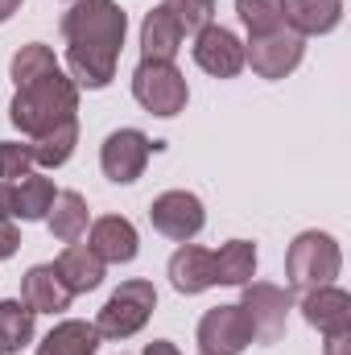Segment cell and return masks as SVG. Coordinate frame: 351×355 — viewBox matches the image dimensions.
Returning a JSON list of instances; mask_svg holds the SVG:
<instances>
[{"mask_svg":"<svg viewBox=\"0 0 351 355\" xmlns=\"http://www.w3.org/2000/svg\"><path fill=\"white\" fill-rule=\"evenodd\" d=\"M124 33H128V17L116 0H75L62 12L67 71H71L75 87L99 91L116 79Z\"/></svg>","mask_w":351,"mask_h":355,"instance_id":"cell-1","label":"cell"},{"mask_svg":"<svg viewBox=\"0 0 351 355\" xmlns=\"http://www.w3.org/2000/svg\"><path fill=\"white\" fill-rule=\"evenodd\" d=\"M75 112H79V87H75V79L62 67L42 75V79H33V83H21L17 95H12V103H8V120L29 141L42 137V132H54V128H62L71 120H79Z\"/></svg>","mask_w":351,"mask_h":355,"instance_id":"cell-2","label":"cell"},{"mask_svg":"<svg viewBox=\"0 0 351 355\" xmlns=\"http://www.w3.org/2000/svg\"><path fill=\"white\" fill-rule=\"evenodd\" d=\"M343 268V252L335 244V236L327 232H302L289 252H285V277H289V289H318V285H331Z\"/></svg>","mask_w":351,"mask_h":355,"instance_id":"cell-3","label":"cell"},{"mask_svg":"<svg viewBox=\"0 0 351 355\" xmlns=\"http://www.w3.org/2000/svg\"><path fill=\"white\" fill-rule=\"evenodd\" d=\"M153 310H157V289H153V281L132 277V281H124V285L103 302V310L95 314V331H99V339H112V343L132 339V335L149 322Z\"/></svg>","mask_w":351,"mask_h":355,"instance_id":"cell-4","label":"cell"},{"mask_svg":"<svg viewBox=\"0 0 351 355\" xmlns=\"http://www.w3.org/2000/svg\"><path fill=\"white\" fill-rule=\"evenodd\" d=\"M132 99L149 116L170 120L178 112H186L190 87H186V79H182V71H178L174 62H149V58H141V67L132 71Z\"/></svg>","mask_w":351,"mask_h":355,"instance_id":"cell-5","label":"cell"},{"mask_svg":"<svg viewBox=\"0 0 351 355\" xmlns=\"http://www.w3.org/2000/svg\"><path fill=\"white\" fill-rule=\"evenodd\" d=\"M244 297H240V310L252 327V343H281L285 335V322H289V289L273 285V281H248L240 285Z\"/></svg>","mask_w":351,"mask_h":355,"instance_id":"cell-6","label":"cell"},{"mask_svg":"<svg viewBox=\"0 0 351 355\" xmlns=\"http://www.w3.org/2000/svg\"><path fill=\"white\" fill-rule=\"evenodd\" d=\"M306 58V37L289 33L285 25L273 29V33H261L244 46V67H252V75L261 79H285L302 67Z\"/></svg>","mask_w":351,"mask_h":355,"instance_id":"cell-7","label":"cell"},{"mask_svg":"<svg viewBox=\"0 0 351 355\" xmlns=\"http://www.w3.org/2000/svg\"><path fill=\"white\" fill-rule=\"evenodd\" d=\"M149 223L166 236V240H178V244H190L203 223H207V211H203V198L190 194V190H166L149 202Z\"/></svg>","mask_w":351,"mask_h":355,"instance_id":"cell-8","label":"cell"},{"mask_svg":"<svg viewBox=\"0 0 351 355\" xmlns=\"http://www.w3.org/2000/svg\"><path fill=\"white\" fill-rule=\"evenodd\" d=\"M149 153H153V141L141 132V128H116L103 149H99V166H103V178L116 182V186H128L145 174L149 166Z\"/></svg>","mask_w":351,"mask_h":355,"instance_id":"cell-9","label":"cell"},{"mask_svg":"<svg viewBox=\"0 0 351 355\" xmlns=\"http://www.w3.org/2000/svg\"><path fill=\"white\" fill-rule=\"evenodd\" d=\"M248 343H252V327H248L240 302L215 306L203 314V322H198V352L203 355H244Z\"/></svg>","mask_w":351,"mask_h":355,"instance_id":"cell-10","label":"cell"},{"mask_svg":"<svg viewBox=\"0 0 351 355\" xmlns=\"http://www.w3.org/2000/svg\"><path fill=\"white\" fill-rule=\"evenodd\" d=\"M194 62L211 79H236L244 71V42L223 25H207L203 33H194Z\"/></svg>","mask_w":351,"mask_h":355,"instance_id":"cell-11","label":"cell"},{"mask_svg":"<svg viewBox=\"0 0 351 355\" xmlns=\"http://www.w3.org/2000/svg\"><path fill=\"white\" fill-rule=\"evenodd\" d=\"M87 248L103 261V265H128V261H137V252H141V236H137V227H132L124 215H103V219L91 223Z\"/></svg>","mask_w":351,"mask_h":355,"instance_id":"cell-12","label":"cell"},{"mask_svg":"<svg viewBox=\"0 0 351 355\" xmlns=\"http://www.w3.org/2000/svg\"><path fill=\"white\" fill-rule=\"evenodd\" d=\"M302 318L323 331V335H339L351 331V297L335 285H318V289H306L302 293Z\"/></svg>","mask_w":351,"mask_h":355,"instance_id":"cell-13","label":"cell"},{"mask_svg":"<svg viewBox=\"0 0 351 355\" xmlns=\"http://www.w3.org/2000/svg\"><path fill=\"white\" fill-rule=\"evenodd\" d=\"M281 21L298 37H318L343 21V0H281Z\"/></svg>","mask_w":351,"mask_h":355,"instance_id":"cell-14","label":"cell"},{"mask_svg":"<svg viewBox=\"0 0 351 355\" xmlns=\"http://www.w3.org/2000/svg\"><path fill=\"white\" fill-rule=\"evenodd\" d=\"M71 289L62 285V277L54 272V265H33L21 277V302L33 310V314H62L71 310Z\"/></svg>","mask_w":351,"mask_h":355,"instance_id":"cell-15","label":"cell"},{"mask_svg":"<svg viewBox=\"0 0 351 355\" xmlns=\"http://www.w3.org/2000/svg\"><path fill=\"white\" fill-rule=\"evenodd\" d=\"M170 285L186 297L207 293L215 285V252H207L198 244H182L170 257Z\"/></svg>","mask_w":351,"mask_h":355,"instance_id":"cell-16","label":"cell"},{"mask_svg":"<svg viewBox=\"0 0 351 355\" xmlns=\"http://www.w3.org/2000/svg\"><path fill=\"white\" fill-rule=\"evenodd\" d=\"M182 29H178V21L170 17V8L166 4H157L145 21H141V58H149V62H174V54L182 50Z\"/></svg>","mask_w":351,"mask_h":355,"instance_id":"cell-17","label":"cell"},{"mask_svg":"<svg viewBox=\"0 0 351 355\" xmlns=\"http://www.w3.org/2000/svg\"><path fill=\"white\" fill-rule=\"evenodd\" d=\"M103 261L91 252L87 244H67L62 252H58V261H54V272L62 277V285L71 289V293H91V289H99L103 285Z\"/></svg>","mask_w":351,"mask_h":355,"instance_id":"cell-18","label":"cell"},{"mask_svg":"<svg viewBox=\"0 0 351 355\" xmlns=\"http://www.w3.org/2000/svg\"><path fill=\"white\" fill-rule=\"evenodd\" d=\"M46 227L58 244H79V236L87 232V198L79 190H58L46 211Z\"/></svg>","mask_w":351,"mask_h":355,"instance_id":"cell-19","label":"cell"},{"mask_svg":"<svg viewBox=\"0 0 351 355\" xmlns=\"http://www.w3.org/2000/svg\"><path fill=\"white\" fill-rule=\"evenodd\" d=\"M95 352H99V331H95V322H83V318L58 322L37 343V355H95Z\"/></svg>","mask_w":351,"mask_h":355,"instance_id":"cell-20","label":"cell"},{"mask_svg":"<svg viewBox=\"0 0 351 355\" xmlns=\"http://www.w3.org/2000/svg\"><path fill=\"white\" fill-rule=\"evenodd\" d=\"M54 182L46 174H25L21 182H12V219H46V211H50V202H54Z\"/></svg>","mask_w":351,"mask_h":355,"instance_id":"cell-21","label":"cell"},{"mask_svg":"<svg viewBox=\"0 0 351 355\" xmlns=\"http://www.w3.org/2000/svg\"><path fill=\"white\" fill-rule=\"evenodd\" d=\"M257 277V244L228 240L215 252V285H248Z\"/></svg>","mask_w":351,"mask_h":355,"instance_id":"cell-22","label":"cell"},{"mask_svg":"<svg viewBox=\"0 0 351 355\" xmlns=\"http://www.w3.org/2000/svg\"><path fill=\"white\" fill-rule=\"evenodd\" d=\"M75 145H79V120H71V124H62V128H54V132L33 137V141H29V153H33V166L58 170V166L71 162Z\"/></svg>","mask_w":351,"mask_h":355,"instance_id":"cell-23","label":"cell"},{"mask_svg":"<svg viewBox=\"0 0 351 355\" xmlns=\"http://www.w3.org/2000/svg\"><path fill=\"white\" fill-rule=\"evenodd\" d=\"M33 310L21 297H4L0 302V352H21L33 339Z\"/></svg>","mask_w":351,"mask_h":355,"instance_id":"cell-24","label":"cell"},{"mask_svg":"<svg viewBox=\"0 0 351 355\" xmlns=\"http://www.w3.org/2000/svg\"><path fill=\"white\" fill-rule=\"evenodd\" d=\"M50 71H58V58H54V50H50V46H42V42L21 46V50L12 54V67H8V75H12V83H17V87H21V83H33V79H42V75H50Z\"/></svg>","mask_w":351,"mask_h":355,"instance_id":"cell-25","label":"cell"},{"mask_svg":"<svg viewBox=\"0 0 351 355\" xmlns=\"http://www.w3.org/2000/svg\"><path fill=\"white\" fill-rule=\"evenodd\" d=\"M236 12H240L244 29H248L252 37L273 33V29L285 25V21H281V0H236Z\"/></svg>","mask_w":351,"mask_h":355,"instance_id":"cell-26","label":"cell"},{"mask_svg":"<svg viewBox=\"0 0 351 355\" xmlns=\"http://www.w3.org/2000/svg\"><path fill=\"white\" fill-rule=\"evenodd\" d=\"M166 8L182 33H203L207 25H215V0H166Z\"/></svg>","mask_w":351,"mask_h":355,"instance_id":"cell-27","label":"cell"},{"mask_svg":"<svg viewBox=\"0 0 351 355\" xmlns=\"http://www.w3.org/2000/svg\"><path fill=\"white\" fill-rule=\"evenodd\" d=\"M25 174H33V153H29V141H0V182H21Z\"/></svg>","mask_w":351,"mask_h":355,"instance_id":"cell-28","label":"cell"},{"mask_svg":"<svg viewBox=\"0 0 351 355\" xmlns=\"http://www.w3.org/2000/svg\"><path fill=\"white\" fill-rule=\"evenodd\" d=\"M17 248H21V232H17V223H12V219H0V261H8Z\"/></svg>","mask_w":351,"mask_h":355,"instance_id":"cell-29","label":"cell"},{"mask_svg":"<svg viewBox=\"0 0 351 355\" xmlns=\"http://www.w3.org/2000/svg\"><path fill=\"white\" fill-rule=\"evenodd\" d=\"M327 355H351V331L327 335Z\"/></svg>","mask_w":351,"mask_h":355,"instance_id":"cell-30","label":"cell"},{"mask_svg":"<svg viewBox=\"0 0 351 355\" xmlns=\"http://www.w3.org/2000/svg\"><path fill=\"white\" fill-rule=\"evenodd\" d=\"M0 219H12V186L0 182Z\"/></svg>","mask_w":351,"mask_h":355,"instance_id":"cell-31","label":"cell"},{"mask_svg":"<svg viewBox=\"0 0 351 355\" xmlns=\"http://www.w3.org/2000/svg\"><path fill=\"white\" fill-rule=\"evenodd\" d=\"M145 355H182V352H178L174 343H166V339H153V343L145 347Z\"/></svg>","mask_w":351,"mask_h":355,"instance_id":"cell-32","label":"cell"},{"mask_svg":"<svg viewBox=\"0 0 351 355\" xmlns=\"http://www.w3.org/2000/svg\"><path fill=\"white\" fill-rule=\"evenodd\" d=\"M17 8H21V0H0V25H4V21L17 12Z\"/></svg>","mask_w":351,"mask_h":355,"instance_id":"cell-33","label":"cell"},{"mask_svg":"<svg viewBox=\"0 0 351 355\" xmlns=\"http://www.w3.org/2000/svg\"><path fill=\"white\" fill-rule=\"evenodd\" d=\"M71 4H75V0H71Z\"/></svg>","mask_w":351,"mask_h":355,"instance_id":"cell-34","label":"cell"},{"mask_svg":"<svg viewBox=\"0 0 351 355\" xmlns=\"http://www.w3.org/2000/svg\"><path fill=\"white\" fill-rule=\"evenodd\" d=\"M0 355H4V352H0Z\"/></svg>","mask_w":351,"mask_h":355,"instance_id":"cell-35","label":"cell"}]
</instances>
